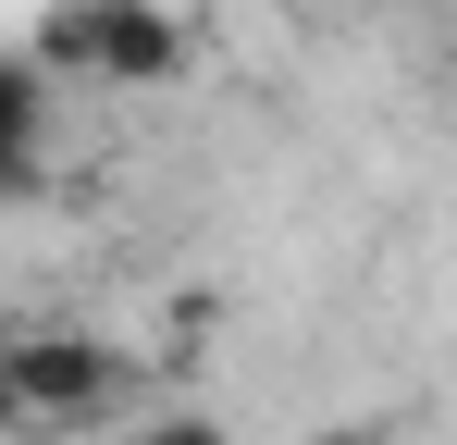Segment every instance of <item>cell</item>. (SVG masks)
I'll return each instance as SVG.
<instances>
[{
	"label": "cell",
	"mask_w": 457,
	"mask_h": 445,
	"mask_svg": "<svg viewBox=\"0 0 457 445\" xmlns=\"http://www.w3.org/2000/svg\"><path fill=\"white\" fill-rule=\"evenodd\" d=\"M37 63H87V74H173V25L149 0H62L37 25Z\"/></svg>",
	"instance_id": "1"
},
{
	"label": "cell",
	"mask_w": 457,
	"mask_h": 445,
	"mask_svg": "<svg viewBox=\"0 0 457 445\" xmlns=\"http://www.w3.org/2000/svg\"><path fill=\"white\" fill-rule=\"evenodd\" d=\"M12 396H25V408H99V396H112V359H99V347H25V359H12Z\"/></svg>",
	"instance_id": "2"
},
{
	"label": "cell",
	"mask_w": 457,
	"mask_h": 445,
	"mask_svg": "<svg viewBox=\"0 0 457 445\" xmlns=\"http://www.w3.org/2000/svg\"><path fill=\"white\" fill-rule=\"evenodd\" d=\"M137 445H223V433H211V421H149Z\"/></svg>",
	"instance_id": "3"
}]
</instances>
